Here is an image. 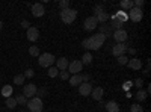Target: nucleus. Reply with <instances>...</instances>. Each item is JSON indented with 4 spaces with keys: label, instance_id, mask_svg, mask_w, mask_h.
I'll list each match as a JSON object with an SVG mask.
<instances>
[{
    "label": "nucleus",
    "instance_id": "obj_25",
    "mask_svg": "<svg viewBox=\"0 0 151 112\" xmlns=\"http://www.w3.org/2000/svg\"><path fill=\"white\" fill-rule=\"evenodd\" d=\"M6 106H8L9 109H15V106H17L15 98H14V97H9V98H6Z\"/></svg>",
    "mask_w": 151,
    "mask_h": 112
},
{
    "label": "nucleus",
    "instance_id": "obj_16",
    "mask_svg": "<svg viewBox=\"0 0 151 112\" xmlns=\"http://www.w3.org/2000/svg\"><path fill=\"white\" fill-rule=\"evenodd\" d=\"M103 94H104V90L101 88V86H97V88H94V90H92V92H91L92 98H94V100H97V102L101 100Z\"/></svg>",
    "mask_w": 151,
    "mask_h": 112
},
{
    "label": "nucleus",
    "instance_id": "obj_11",
    "mask_svg": "<svg viewBox=\"0 0 151 112\" xmlns=\"http://www.w3.org/2000/svg\"><path fill=\"white\" fill-rule=\"evenodd\" d=\"M98 26V21H97V17H88L86 20H85V29L86 30H94L95 27Z\"/></svg>",
    "mask_w": 151,
    "mask_h": 112
},
{
    "label": "nucleus",
    "instance_id": "obj_4",
    "mask_svg": "<svg viewBox=\"0 0 151 112\" xmlns=\"http://www.w3.org/2000/svg\"><path fill=\"white\" fill-rule=\"evenodd\" d=\"M27 108H29V111L30 112H41L42 111V100L40 97H33V98H30V100H27Z\"/></svg>",
    "mask_w": 151,
    "mask_h": 112
},
{
    "label": "nucleus",
    "instance_id": "obj_34",
    "mask_svg": "<svg viewBox=\"0 0 151 112\" xmlns=\"http://www.w3.org/2000/svg\"><path fill=\"white\" fill-rule=\"evenodd\" d=\"M130 111H132V112H142V106H141L139 103H134V105H132Z\"/></svg>",
    "mask_w": 151,
    "mask_h": 112
},
{
    "label": "nucleus",
    "instance_id": "obj_8",
    "mask_svg": "<svg viewBox=\"0 0 151 112\" xmlns=\"http://www.w3.org/2000/svg\"><path fill=\"white\" fill-rule=\"evenodd\" d=\"M92 92V83L89 82H83L79 85V94L83 95V97H88V95H91Z\"/></svg>",
    "mask_w": 151,
    "mask_h": 112
},
{
    "label": "nucleus",
    "instance_id": "obj_39",
    "mask_svg": "<svg viewBox=\"0 0 151 112\" xmlns=\"http://www.w3.org/2000/svg\"><path fill=\"white\" fill-rule=\"evenodd\" d=\"M29 24H30V23H29L27 20H23V21H21V27H24V29H29V27H30Z\"/></svg>",
    "mask_w": 151,
    "mask_h": 112
},
{
    "label": "nucleus",
    "instance_id": "obj_26",
    "mask_svg": "<svg viewBox=\"0 0 151 112\" xmlns=\"http://www.w3.org/2000/svg\"><path fill=\"white\" fill-rule=\"evenodd\" d=\"M24 79H26V77H24V74H17V76L14 77V83L21 86V85L24 83Z\"/></svg>",
    "mask_w": 151,
    "mask_h": 112
},
{
    "label": "nucleus",
    "instance_id": "obj_6",
    "mask_svg": "<svg viewBox=\"0 0 151 112\" xmlns=\"http://www.w3.org/2000/svg\"><path fill=\"white\" fill-rule=\"evenodd\" d=\"M127 15H129V18L132 20V21H134V23H139L141 20H142V9H139V8H132L129 12H127Z\"/></svg>",
    "mask_w": 151,
    "mask_h": 112
},
{
    "label": "nucleus",
    "instance_id": "obj_18",
    "mask_svg": "<svg viewBox=\"0 0 151 112\" xmlns=\"http://www.w3.org/2000/svg\"><path fill=\"white\" fill-rule=\"evenodd\" d=\"M113 17H115V18H116L118 21H121L122 24H124L125 21H127V20H129V15H127V12H124L122 9H121V11H118V12H116V14H115V15H113Z\"/></svg>",
    "mask_w": 151,
    "mask_h": 112
},
{
    "label": "nucleus",
    "instance_id": "obj_24",
    "mask_svg": "<svg viewBox=\"0 0 151 112\" xmlns=\"http://www.w3.org/2000/svg\"><path fill=\"white\" fill-rule=\"evenodd\" d=\"M147 97H148V94H147V91H144V90H139V91H137V94H136V98H137L139 102L147 100Z\"/></svg>",
    "mask_w": 151,
    "mask_h": 112
},
{
    "label": "nucleus",
    "instance_id": "obj_38",
    "mask_svg": "<svg viewBox=\"0 0 151 112\" xmlns=\"http://www.w3.org/2000/svg\"><path fill=\"white\" fill-rule=\"evenodd\" d=\"M33 74H35V71L32 68H29V70H26V73H24V77H33Z\"/></svg>",
    "mask_w": 151,
    "mask_h": 112
},
{
    "label": "nucleus",
    "instance_id": "obj_33",
    "mask_svg": "<svg viewBox=\"0 0 151 112\" xmlns=\"http://www.w3.org/2000/svg\"><path fill=\"white\" fill-rule=\"evenodd\" d=\"M101 12H104L101 5H97V6H94V17H97L98 14H101Z\"/></svg>",
    "mask_w": 151,
    "mask_h": 112
},
{
    "label": "nucleus",
    "instance_id": "obj_5",
    "mask_svg": "<svg viewBox=\"0 0 151 112\" xmlns=\"http://www.w3.org/2000/svg\"><path fill=\"white\" fill-rule=\"evenodd\" d=\"M113 40L116 41V44H124L125 41H127V38H129V35H127V32H125L124 29H119V30H113Z\"/></svg>",
    "mask_w": 151,
    "mask_h": 112
},
{
    "label": "nucleus",
    "instance_id": "obj_14",
    "mask_svg": "<svg viewBox=\"0 0 151 112\" xmlns=\"http://www.w3.org/2000/svg\"><path fill=\"white\" fill-rule=\"evenodd\" d=\"M32 14H33V17H42L44 15V6H42V3H35L32 6Z\"/></svg>",
    "mask_w": 151,
    "mask_h": 112
},
{
    "label": "nucleus",
    "instance_id": "obj_41",
    "mask_svg": "<svg viewBox=\"0 0 151 112\" xmlns=\"http://www.w3.org/2000/svg\"><path fill=\"white\" fill-rule=\"evenodd\" d=\"M36 94H38V95H44V94H47V90L42 88V90H40V91H36Z\"/></svg>",
    "mask_w": 151,
    "mask_h": 112
},
{
    "label": "nucleus",
    "instance_id": "obj_20",
    "mask_svg": "<svg viewBox=\"0 0 151 112\" xmlns=\"http://www.w3.org/2000/svg\"><path fill=\"white\" fill-rule=\"evenodd\" d=\"M12 92H14V88H12L11 85H5L3 88H2V95L6 97V98H9L12 95Z\"/></svg>",
    "mask_w": 151,
    "mask_h": 112
},
{
    "label": "nucleus",
    "instance_id": "obj_40",
    "mask_svg": "<svg viewBox=\"0 0 151 112\" xmlns=\"http://www.w3.org/2000/svg\"><path fill=\"white\" fill-rule=\"evenodd\" d=\"M82 76V82H88L89 80V74H80Z\"/></svg>",
    "mask_w": 151,
    "mask_h": 112
},
{
    "label": "nucleus",
    "instance_id": "obj_23",
    "mask_svg": "<svg viewBox=\"0 0 151 112\" xmlns=\"http://www.w3.org/2000/svg\"><path fill=\"white\" fill-rule=\"evenodd\" d=\"M110 27H112L113 30H119V29H122V23L118 21L115 17H112V24H110Z\"/></svg>",
    "mask_w": 151,
    "mask_h": 112
},
{
    "label": "nucleus",
    "instance_id": "obj_22",
    "mask_svg": "<svg viewBox=\"0 0 151 112\" xmlns=\"http://www.w3.org/2000/svg\"><path fill=\"white\" fill-rule=\"evenodd\" d=\"M119 6L122 8V9H132L133 8V0H121L119 2Z\"/></svg>",
    "mask_w": 151,
    "mask_h": 112
},
{
    "label": "nucleus",
    "instance_id": "obj_27",
    "mask_svg": "<svg viewBox=\"0 0 151 112\" xmlns=\"http://www.w3.org/2000/svg\"><path fill=\"white\" fill-rule=\"evenodd\" d=\"M107 20H109V15L106 14V12H101V14L97 15V21L98 23H106Z\"/></svg>",
    "mask_w": 151,
    "mask_h": 112
},
{
    "label": "nucleus",
    "instance_id": "obj_1",
    "mask_svg": "<svg viewBox=\"0 0 151 112\" xmlns=\"http://www.w3.org/2000/svg\"><path fill=\"white\" fill-rule=\"evenodd\" d=\"M106 41V35L103 33H95L94 36H89V38H86L82 41V46L85 48H88V50H98L100 47H101Z\"/></svg>",
    "mask_w": 151,
    "mask_h": 112
},
{
    "label": "nucleus",
    "instance_id": "obj_12",
    "mask_svg": "<svg viewBox=\"0 0 151 112\" xmlns=\"http://www.w3.org/2000/svg\"><path fill=\"white\" fill-rule=\"evenodd\" d=\"M38 38H40V30H38L36 27H33V26H30L27 29V40L32 41V43H35Z\"/></svg>",
    "mask_w": 151,
    "mask_h": 112
},
{
    "label": "nucleus",
    "instance_id": "obj_44",
    "mask_svg": "<svg viewBox=\"0 0 151 112\" xmlns=\"http://www.w3.org/2000/svg\"><path fill=\"white\" fill-rule=\"evenodd\" d=\"M2 27H3V23H2V21H0V29H2Z\"/></svg>",
    "mask_w": 151,
    "mask_h": 112
},
{
    "label": "nucleus",
    "instance_id": "obj_10",
    "mask_svg": "<svg viewBox=\"0 0 151 112\" xmlns=\"http://www.w3.org/2000/svg\"><path fill=\"white\" fill-rule=\"evenodd\" d=\"M36 86L33 85V83H27V85H24V88H23V95L24 97H30V98H33L35 95H36Z\"/></svg>",
    "mask_w": 151,
    "mask_h": 112
},
{
    "label": "nucleus",
    "instance_id": "obj_21",
    "mask_svg": "<svg viewBox=\"0 0 151 112\" xmlns=\"http://www.w3.org/2000/svg\"><path fill=\"white\" fill-rule=\"evenodd\" d=\"M91 62H92V55H91L89 52H86V53L82 56V64H83V65H89Z\"/></svg>",
    "mask_w": 151,
    "mask_h": 112
},
{
    "label": "nucleus",
    "instance_id": "obj_2",
    "mask_svg": "<svg viewBox=\"0 0 151 112\" xmlns=\"http://www.w3.org/2000/svg\"><path fill=\"white\" fill-rule=\"evenodd\" d=\"M76 17H77V11L73 9V8H68V9H62L60 11V20L64 21L65 24H71Z\"/></svg>",
    "mask_w": 151,
    "mask_h": 112
},
{
    "label": "nucleus",
    "instance_id": "obj_36",
    "mask_svg": "<svg viewBox=\"0 0 151 112\" xmlns=\"http://www.w3.org/2000/svg\"><path fill=\"white\" fill-rule=\"evenodd\" d=\"M59 76H60L62 80H67V79H70V73H68L67 70H64V71H60V73H59Z\"/></svg>",
    "mask_w": 151,
    "mask_h": 112
},
{
    "label": "nucleus",
    "instance_id": "obj_32",
    "mask_svg": "<svg viewBox=\"0 0 151 112\" xmlns=\"http://www.w3.org/2000/svg\"><path fill=\"white\" fill-rule=\"evenodd\" d=\"M116 59H118V64L119 65H127V62H129V58L127 56H119Z\"/></svg>",
    "mask_w": 151,
    "mask_h": 112
},
{
    "label": "nucleus",
    "instance_id": "obj_28",
    "mask_svg": "<svg viewBox=\"0 0 151 112\" xmlns=\"http://www.w3.org/2000/svg\"><path fill=\"white\" fill-rule=\"evenodd\" d=\"M15 102H17V105H21V106H23V105H26V103H27V98L20 94V95L15 97Z\"/></svg>",
    "mask_w": 151,
    "mask_h": 112
},
{
    "label": "nucleus",
    "instance_id": "obj_35",
    "mask_svg": "<svg viewBox=\"0 0 151 112\" xmlns=\"http://www.w3.org/2000/svg\"><path fill=\"white\" fill-rule=\"evenodd\" d=\"M132 86H133V82H132V80H127V82L122 83V90H124V91H129Z\"/></svg>",
    "mask_w": 151,
    "mask_h": 112
},
{
    "label": "nucleus",
    "instance_id": "obj_3",
    "mask_svg": "<svg viewBox=\"0 0 151 112\" xmlns=\"http://www.w3.org/2000/svg\"><path fill=\"white\" fill-rule=\"evenodd\" d=\"M55 61H56V58L52 53H42V55H40L38 64H40L42 68H50V67L55 64Z\"/></svg>",
    "mask_w": 151,
    "mask_h": 112
},
{
    "label": "nucleus",
    "instance_id": "obj_43",
    "mask_svg": "<svg viewBox=\"0 0 151 112\" xmlns=\"http://www.w3.org/2000/svg\"><path fill=\"white\" fill-rule=\"evenodd\" d=\"M125 97H127V98H130V97H132V92H130V91H127V94H125Z\"/></svg>",
    "mask_w": 151,
    "mask_h": 112
},
{
    "label": "nucleus",
    "instance_id": "obj_30",
    "mask_svg": "<svg viewBox=\"0 0 151 112\" xmlns=\"http://www.w3.org/2000/svg\"><path fill=\"white\" fill-rule=\"evenodd\" d=\"M58 74H59V70H58L56 67H50V68H48V76H50V77H56Z\"/></svg>",
    "mask_w": 151,
    "mask_h": 112
},
{
    "label": "nucleus",
    "instance_id": "obj_15",
    "mask_svg": "<svg viewBox=\"0 0 151 112\" xmlns=\"http://www.w3.org/2000/svg\"><path fill=\"white\" fill-rule=\"evenodd\" d=\"M68 59L67 58H59L58 61H56V68L59 70V71H64V70H67L68 68Z\"/></svg>",
    "mask_w": 151,
    "mask_h": 112
},
{
    "label": "nucleus",
    "instance_id": "obj_17",
    "mask_svg": "<svg viewBox=\"0 0 151 112\" xmlns=\"http://www.w3.org/2000/svg\"><path fill=\"white\" fill-rule=\"evenodd\" d=\"M106 111H107V112H118V111H119V105H118L116 102L110 100V102L106 103Z\"/></svg>",
    "mask_w": 151,
    "mask_h": 112
},
{
    "label": "nucleus",
    "instance_id": "obj_31",
    "mask_svg": "<svg viewBox=\"0 0 151 112\" xmlns=\"http://www.w3.org/2000/svg\"><path fill=\"white\" fill-rule=\"evenodd\" d=\"M59 8H60V11L62 9H68L70 8V0H60V2H59Z\"/></svg>",
    "mask_w": 151,
    "mask_h": 112
},
{
    "label": "nucleus",
    "instance_id": "obj_13",
    "mask_svg": "<svg viewBox=\"0 0 151 112\" xmlns=\"http://www.w3.org/2000/svg\"><path fill=\"white\" fill-rule=\"evenodd\" d=\"M127 67L132 68V70H141V68H142V61L137 59V58H132V59H129V62H127Z\"/></svg>",
    "mask_w": 151,
    "mask_h": 112
},
{
    "label": "nucleus",
    "instance_id": "obj_19",
    "mask_svg": "<svg viewBox=\"0 0 151 112\" xmlns=\"http://www.w3.org/2000/svg\"><path fill=\"white\" fill-rule=\"evenodd\" d=\"M80 83H83L80 74H74V76L70 77V85H71V86H79Z\"/></svg>",
    "mask_w": 151,
    "mask_h": 112
},
{
    "label": "nucleus",
    "instance_id": "obj_29",
    "mask_svg": "<svg viewBox=\"0 0 151 112\" xmlns=\"http://www.w3.org/2000/svg\"><path fill=\"white\" fill-rule=\"evenodd\" d=\"M29 53H30V56H40V48L36 46H32V47H29Z\"/></svg>",
    "mask_w": 151,
    "mask_h": 112
},
{
    "label": "nucleus",
    "instance_id": "obj_37",
    "mask_svg": "<svg viewBox=\"0 0 151 112\" xmlns=\"http://www.w3.org/2000/svg\"><path fill=\"white\" fill-rule=\"evenodd\" d=\"M142 85H144V80H142V77H137V79L133 82V86H137V88H142Z\"/></svg>",
    "mask_w": 151,
    "mask_h": 112
},
{
    "label": "nucleus",
    "instance_id": "obj_7",
    "mask_svg": "<svg viewBox=\"0 0 151 112\" xmlns=\"http://www.w3.org/2000/svg\"><path fill=\"white\" fill-rule=\"evenodd\" d=\"M127 48H129V46L127 44H115L112 47V55L113 56H116V58H119V56H124V53L127 52Z\"/></svg>",
    "mask_w": 151,
    "mask_h": 112
},
{
    "label": "nucleus",
    "instance_id": "obj_9",
    "mask_svg": "<svg viewBox=\"0 0 151 112\" xmlns=\"http://www.w3.org/2000/svg\"><path fill=\"white\" fill-rule=\"evenodd\" d=\"M68 67H70V71L68 73H71L73 76H74V74L82 73L83 64H82V61H73V62H70V64H68Z\"/></svg>",
    "mask_w": 151,
    "mask_h": 112
},
{
    "label": "nucleus",
    "instance_id": "obj_42",
    "mask_svg": "<svg viewBox=\"0 0 151 112\" xmlns=\"http://www.w3.org/2000/svg\"><path fill=\"white\" fill-rule=\"evenodd\" d=\"M127 50L130 52V55H134V53H136V50H134V48H130V47H129V48H127Z\"/></svg>",
    "mask_w": 151,
    "mask_h": 112
}]
</instances>
